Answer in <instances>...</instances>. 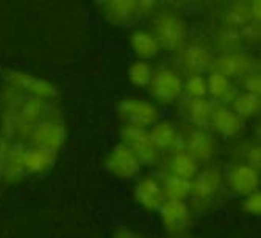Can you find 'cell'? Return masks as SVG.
Masks as SVG:
<instances>
[{
    "mask_svg": "<svg viewBox=\"0 0 261 238\" xmlns=\"http://www.w3.org/2000/svg\"><path fill=\"white\" fill-rule=\"evenodd\" d=\"M222 185L224 176L216 166H206L202 171H197L191 179V193H189L193 205L196 208L210 205L221 193Z\"/></svg>",
    "mask_w": 261,
    "mask_h": 238,
    "instance_id": "obj_1",
    "label": "cell"
},
{
    "mask_svg": "<svg viewBox=\"0 0 261 238\" xmlns=\"http://www.w3.org/2000/svg\"><path fill=\"white\" fill-rule=\"evenodd\" d=\"M122 142L127 145L139 158L142 166H152L160 160V149L150 135V130L125 124L121 130Z\"/></svg>",
    "mask_w": 261,
    "mask_h": 238,
    "instance_id": "obj_2",
    "label": "cell"
},
{
    "mask_svg": "<svg viewBox=\"0 0 261 238\" xmlns=\"http://www.w3.org/2000/svg\"><path fill=\"white\" fill-rule=\"evenodd\" d=\"M160 210L161 223L169 235H183L193 227V211L181 199H166Z\"/></svg>",
    "mask_w": 261,
    "mask_h": 238,
    "instance_id": "obj_3",
    "label": "cell"
},
{
    "mask_svg": "<svg viewBox=\"0 0 261 238\" xmlns=\"http://www.w3.org/2000/svg\"><path fill=\"white\" fill-rule=\"evenodd\" d=\"M153 35L161 47L177 51L186 41V26L172 13H160L153 20Z\"/></svg>",
    "mask_w": 261,
    "mask_h": 238,
    "instance_id": "obj_4",
    "label": "cell"
},
{
    "mask_svg": "<svg viewBox=\"0 0 261 238\" xmlns=\"http://www.w3.org/2000/svg\"><path fill=\"white\" fill-rule=\"evenodd\" d=\"M116 110H117V116L125 124L144 127V129L152 127L160 117V111L155 104L136 98H128L121 101L117 104Z\"/></svg>",
    "mask_w": 261,
    "mask_h": 238,
    "instance_id": "obj_5",
    "label": "cell"
},
{
    "mask_svg": "<svg viewBox=\"0 0 261 238\" xmlns=\"http://www.w3.org/2000/svg\"><path fill=\"white\" fill-rule=\"evenodd\" d=\"M152 98L160 104H174L183 94V80L174 69L163 67L153 73L149 83Z\"/></svg>",
    "mask_w": 261,
    "mask_h": 238,
    "instance_id": "obj_6",
    "label": "cell"
},
{
    "mask_svg": "<svg viewBox=\"0 0 261 238\" xmlns=\"http://www.w3.org/2000/svg\"><path fill=\"white\" fill-rule=\"evenodd\" d=\"M5 83L11 86L13 89L27 94V96H35L41 98L45 101H50L57 98V88L44 79L35 77L32 74L22 73V70H10L5 76Z\"/></svg>",
    "mask_w": 261,
    "mask_h": 238,
    "instance_id": "obj_7",
    "label": "cell"
},
{
    "mask_svg": "<svg viewBox=\"0 0 261 238\" xmlns=\"http://www.w3.org/2000/svg\"><path fill=\"white\" fill-rule=\"evenodd\" d=\"M64 139H66V129L64 124L61 123V119H58L54 114L47 116L33 127L29 141L30 145L33 146H42L47 149H52V151H58L61 149V146L64 145Z\"/></svg>",
    "mask_w": 261,
    "mask_h": 238,
    "instance_id": "obj_8",
    "label": "cell"
},
{
    "mask_svg": "<svg viewBox=\"0 0 261 238\" xmlns=\"http://www.w3.org/2000/svg\"><path fill=\"white\" fill-rule=\"evenodd\" d=\"M105 166L113 176L124 180H132L138 177L142 170V163L139 161V158L124 142L116 145L110 151Z\"/></svg>",
    "mask_w": 261,
    "mask_h": 238,
    "instance_id": "obj_9",
    "label": "cell"
},
{
    "mask_svg": "<svg viewBox=\"0 0 261 238\" xmlns=\"http://www.w3.org/2000/svg\"><path fill=\"white\" fill-rule=\"evenodd\" d=\"M181 142H185V146L181 148L191 154L199 161V164L208 163L215 158L218 152V142L213 138V135L208 133L205 129H199L194 126L186 130L185 136H181Z\"/></svg>",
    "mask_w": 261,
    "mask_h": 238,
    "instance_id": "obj_10",
    "label": "cell"
},
{
    "mask_svg": "<svg viewBox=\"0 0 261 238\" xmlns=\"http://www.w3.org/2000/svg\"><path fill=\"white\" fill-rule=\"evenodd\" d=\"M133 193L136 202L147 211H156L166 201L163 179L153 174L141 177L135 185Z\"/></svg>",
    "mask_w": 261,
    "mask_h": 238,
    "instance_id": "obj_11",
    "label": "cell"
},
{
    "mask_svg": "<svg viewBox=\"0 0 261 238\" xmlns=\"http://www.w3.org/2000/svg\"><path fill=\"white\" fill-rule=\"evenodd\" d=\"M224 182L231 189L234 195L246 196L259 186V174L258 170L252 168V166L246 163H238L228 168Z\"/></svg>",
    "mask_w": 261,
    "mask_h": 238,
    "instance_id": "obj_12",
    "label": "cell"
},
{
    "mask_svg": "<svg viewBox=\"0 0 261 238\" xmlns=\"http://www.w3.org/2000/svg\"><path fill=\"white\" fill-rule=\"evenodd\" d=\"M211 69L219 70L228 79L231 77H244L256 70V61L244 52H228L216 60H213Z\"/></svg>",
    "mask_w": 261,
    "mask_h": 238,
    "instance_id": "obj_13",
    "label": "cell"
},
{
    "mask_svg": "<svg viewBox=\"0 0 261 238\" xmlns=\"http://www.w3.org/2000/svg\"><path fill=\"white\" fill-rule=\"evenodd\" d=\"M23 170L29 176H44L49 173L57 160V152L42 146H25L23 149Z\"/></svg>",
    "mask_w": 261,
    "mask_h": 238,
    "instance_id": "obj_14",
    "label": "cell"
},
{
    "mask_svg": "<svg viewBox=\"0 0 261 238\" xmlns=\"http://www.w3.org/2000/svg\"><path fill=\"white\" fill-rule=\"evenodd\" d=\"M210 126L222 138H231V136H236L243 132L244 119L240 114H236L233 111V108L221 104L213 110Z\"/></svg>",
    "mask_w": 261,
    "mask_h": 238,
    "instance_id": "obj_15",
    "label": "cell"
},
{
    "mask_svg": "<svg viewBox=\"0 0 261 238\" xmlns=\"http://www.w3.org/2000/svg\"><path fill=\"white\" fill-rule=\"evenodd\" d=\"M23 149L25 145L20 141H13L2 163V171H0V177L8 183H19L23 177H25V170H23Z\"/></svg>",
    "mask_w": 261,
    "mask_h": 238,
    "instance_id": "obj_16",
    "label": "cell"
},
{
    "mask_svg": "<svg viewBox=\"0 0 261 238\" xmlns=\"http://www.w3.org/2000/svg\"><path fill=\"white\" fill-rule=\"evenodd\" d=\"M213 55L200 44H189L180 57V64L188 74H203L213 66Z\"/></svg>",
    "mask_w": 261,
    "mask_h": 238,
    "instance_id": "obj_17",
    "label": "cell"
},
{
    "mask_svg": "<svg viewBox=\"0 0 261 238\" xmlns=\"http://www.w3.org/2000/svg\"><path fill=\"white\" fill-rule=\"evenodd\" d=\"M236 94L238 92L231 85L230 79L219 70L211 69L210 76L206 77V96H210L211 101L221 102L222 105H230Z\"/></svg>",
    "mask_w": 261,
    "mask_h": 238,
    "instance_id": "obj_18",
    "label": "cell"
},
{
    "mask_svg": "<svg viewBox=\"0 0 261 238\" xmlns=\"http://www.w3.org/2000/svg\"><path fill=\"white\" fill-rule=\"evenodd\" d=\"M215 110V104L206 98H188L185 102V116L191 126L199 129H206Z\"/></svg>",
    "mask_w": 261,
    "mask_h": 238,
    "instance_id": "obj_19",
    "label": "cell"
},
{
    "mask_svg": "<svg viewBox=\"0 0 261 238\" xmlns=\"http://www.w3.org/2000/svg\"><path fill=\"white\" fill-rule=\"evenodd\" d=\"M197 171H199V161L188 151H185L181 146L171 151V157L168 158V171L166 173L191 180Z\"/></svg>",
    "mask_w": 261,
    "mask_h": 238,
    "instance_id": "obj_20",
    "label": "cell"
},
{
    "mask_svg": "<svg viewBox=\"0 0 261 238\" xmlns=\"http://www.w3.org/2000/svg\"><path fill=\"white\" fill-rule=\"evenodd\" d=\"M150 135L160 152H168V151L171 152L180 148L178 142L181 141V135L178 133L177 127L169 121H156L152 126Z\"/></svg>",
    "mask_w": 261,
    "mask_h": 238,
    "instance_id": "obj_21",
    "label": "cell"
},
{
    "mask_svg": "<svg viewBox=\"0 0 261 238\" xmlns=\"http://www.w3.org/2000/svg\"><path fill=\"white\" fill-rule=\"evenodd\" d=\"M130 47L141 60H152L160 52L161 45L153 33L144 32V30H136L130 36Z\"/></svg>",
    "mask_w": 261,
    "mask_h": 238,
    "instance_id": "obj_22",
    "label": "cell"
},
{
    "mask_svg": "<svg viewBox=\"0 0 261 238\" xmlns=\"http://www.w3.org/2000/svg\"><path fill=\"white\" fill-rule=\"evenodd\" d=\"M102 7H105L108 19L116 23H128L139 11L136 0H103Z\"/></svg>",
    "mask_w": 261,
    "mask_h": 238,
    "instance_id": "obj_23",
    "label": "cell"
},
{
    "mask_svg": "<svg viewBox=\"0 0 261 238\" xmlns=\"http://www.w3.org/2000/svg\"><path fill=\"white\" fill-rule=\"evenodd\" d=\"M161 179H163L166 199L186 201L189 198V193H191V180L189 179H183L171 173H166Z\"/></svg>",
    "mask_w": 261,
    "mask_h": 238,
    "instance_id": "obj_24",
    "label": "cell"
},
{
    "mask_svg": "<svg viewBox=\"0 0 261 238\" xmlns=\"http://www.w3.org/2000/svg\"><path fill=\"white\" fill-rule=\"evenodd\" d=\"M233 111L240 114L243 119H249L258 114L259 111V94L252 92H241L236 94V98L230 104Z\"/></svg>",
    "mask_w": 261,
    "mask_h": 238,
    "instance_id": "obj_25",
    "label": "cell"
},
{
    "mask_svg": "<svg viewBox=\"0 0 261 238\" xmlns=\"http://www.w3.org/2000/svg\"><path fill=\"white\" fill-rule=\"evenodd\" d=\"M153 76L152 66L147 63V60H139L130 64L128 67V79L130 83L138 88H147Z\"/></svg>",
    "mask_w": 261,
    "mask_h": 238,
    "instance_id": "obj_26",
    "label": "cell"
},
{
    "mask_svg": "<svg viewBox=\"0 0 261 238\" xmlns=\"http://www.w3.org/2000/svg\"><path fill=\"white\" fill-rule=\"evenodd\" d=\"M225 20L230 27H238V26H244V23L253 20L252 19V11L250 7L244 2L236 4L234 7H231L225 16Z\"/></svg>",
    "mask_w": 261,
    "mask_h": 238,
    "instance_id": "obj_27",
    "label": "cell"
},
{
    "mask_svg": "<svg viewBox=\"0 0 261 238\" xmlns=\"http://www.w3.org/2000/svg\"><path fill=\"white\" fill-rule=\"evenodd\" d=\"M183 92L188 98H206V79L202 74H189L183 83Z\"/></svg>",
    "mask_w": 261,
    "mask_h": 238,
    "instance_id": "obj_28",
    "label": "cell"
},
{
    "mask_svg": "<svg viewBox=\"0 0 261 238\" xmlns=\"http://www.w3.org/2000/svg\"><path fill=\"white\" fill-rule=\"evenodd\" d=\"M244 201L241 204L243 210L246 213H249V215H253V217H258L259 213H261V195L258 189H255V192L243 196Z\"/></svg>",
    "mask_w": 261,
    "mask_h": 238,
    "instance_id": "obj_29",
    "label": "cell"
},
{
    "mask_svg": "<svg viewBox=\"0 0 261 238\" xmlns=\"http://www.w3.org/2000/svg\"><path fill=\"white\" fill-rule=\"evenodd\" d=\"M240 38H241V35L236 32L233 27H227L225 30H222L221 33H219V41H221V44L225 47V49H228V51H231L233 47H236L240 44Z\"/></svg>",
    "mask_w": 261,
    "mask_h": 238,
    "instance_id": "obj_30",
    "label": "cell"
},
{
    "mask_svg": "<svg viewBox=\"0 0 261 238\" xmlns=\"http://www.w3.org/2000/svg\"><path fill=\"white\" fill-rule=\"evenodd\" d=\"M243 88L246 89V92L259 94L261 82H259V76L256 74V70H253V73H250V74H246L243 77Z\"/></svg>",
    "mask_w": 261,
    "mask_h": 238,
    "instance_id": "obj_31",
    "label": "cell"
},
{
    "mask_svg": "<svg viewBox=\"0 0 261 238\" xmlns=\"http://www.w3.org/2000/svg\"><path fill=\"white\" fill-rule=\"evenodd\" d=\"M241 38L247 42H256L258 38H259V27L255 20H250L247 23L243 26V30H241Z\"/></svg>",
    "mask_w": 261,
    "mask_h": 238,
    "instance_id": "obj_32",
    "label": "cell"
},
{
    "mask_svg": "<svg viewBox=\"0 0 261 238\" xmlns=\"http://www.w3.org/2000/svg\"><path fill=\"white\" fill-rule=\"evenodd\" d=\"M243 155L246 157V164L252 166V168H255V170H259V164H261V151H259V146L253 145V146L247 148Z\"/></svg>",
    "mask_w": 261,
    "mask_h": 238,
    "instance_id": "obj_33",
    "label": "cell"
},
{
    "mask_svg": "<svg viewBox=\"0 0 261 238\" xmlns=\"http://www.w3.org/2000/svg\"><path fill=\"white\" fill-rule=\"evenodd\" d=\"M136 2H138V10L141 13H150L156 5V0H136Z\"/></svg>",
    "mask_w": 261,
    "mask_h": 238,
    "instance_id": "obj_34",
    "label": "cell"
}]
</instances>
